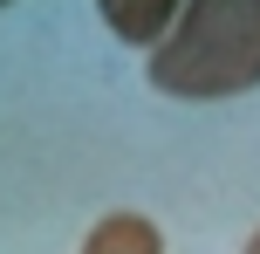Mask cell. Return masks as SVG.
Segmentation results:
<instances>
[{"mask_svg": "<svg viewBox=\"0 0 260 254\" xmlns=\"http://www.w3.org/2000/svg\"><path fill=\"white\" fill-rule=\"evenodd\" d=\"M144 76L171 103H226L260 90V0H185Z\"/></svg>", "mask_w": 260, "mask_h": 254, "instance_id": "cell-1", "label": "cell"}, {"mask_svg": "<svg viewBox=\"0 0 260 254\" xmlns=\"http://www.w3.org/2000/svg\"><path fill=\"white\" fill-rule=\"evenodd\" d=\"M96 14H103V27L123 48H157V41L178 27L185 0H96Z\"/></svg>", "mask_w": 260, "mask_h": 254, "instance_id": "cell-2", "label": "cell"}, {"mask_svg": "<svg viewBox=\"0 0 260 254\" xmlns=\"http://www.w3.org/2000/svg\"><path fill=\"white\" fill-rule=\"evenodd\" d=\"M82 254H165V234L144 213H103L82 234Z\"/></svg>", "mask_w": 260, "mask_h": 254, "instance_id": "cell-3", "label": "cell"}, {"mask_svg": "<svg viewBox=\"0 0 260 254\" xmlns=\"http://www.w3.org/2000/svg\"><path fill=\"white\" fill-rule=\"evenodd\" d=\"M240 254H260V227H253V234H247V247H240Z\"/></svg>", "mask_w": 260, "mask_h": 254, "instance_id": "cell-4", "label": "cell"}, {"mask_svg": "<svg viewBox=\"0 0 260 254\" xmlns=\"http://www.w3.org/2000/svg\"><path fill=\"white\" fill-rule=\"evenodd\" d=\"M0 7H7V0H0Z\"/></svg>", "mask_w": 260, "mask_h": 254, "instance_id": "cell-5", "label": "cell"}]
</instances>
